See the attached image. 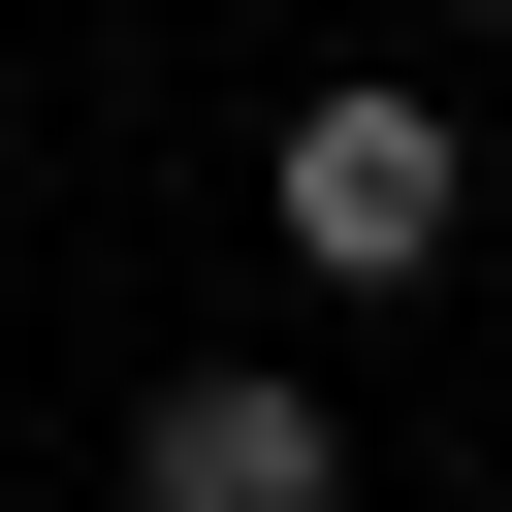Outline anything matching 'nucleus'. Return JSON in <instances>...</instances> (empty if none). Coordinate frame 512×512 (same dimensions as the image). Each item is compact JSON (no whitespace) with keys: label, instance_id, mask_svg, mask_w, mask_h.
Here are the masks:
<instances>
[{"label":"nucleus","instance_id":"obj_3","mask_svg":"<svg viewBox=\"0 0 512 512\" xmlns=\"http://www.w3.org/2000/svg\"><path fill=\"white\" fill-rule=\"evenodd\" d=\"M448 32H512V0H448Z\"/></svg>","mask_w":512,"mask_h":512},{"label":"nucleus","instance_id":"obj_1","mask_svg":"<svg viewBox=\"0 0 512 512\" xmlns=\"http://www.w3.org/2000/svg\"><path fill=\"white\" fill-rule=\"evenodd\" d=\"M448 224H480L448 96H288V256L320 288H448Z\"/></svg>","mask_w":512,"mask_h":512},{"label":"nucleus","instance_id":"obj_2","mask_svg":"<svg viewBox=\"0 0 512 512\" xmlns=\"http://www.w3.org/2000/svg\"><path fill=\"white\" fill-rule=\"evenodd\" d=\"M128 512H352V448H320L288 352H192V384L128 416Z\"/></svg>","mask_w":512,"mask_h":512}]
</instances>
